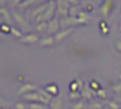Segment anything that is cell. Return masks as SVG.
I'll list each match as a JSON object with an SVG mask.
<instances>
[{
  "label": "cell",
  "mask_w": 121,
  "mask_h": 109,
  "mask_svg": "<svg viewBox=\"0 0 121 109\" xmlns=\"http://www.w3.org/2000/svg\"><path fill=\"white\" fill-rule=\"evenodd\" d=\"M57 8V3L56 1H50V5H48V8H47V10H46L43 14H40V16H38V18H37V21H48V20H51L52 18V14H53V12H55V9Z\"/></svg>",
  "instance_id": "obj_1"
},
{
  "label": "cell",
  "mask_w": 121,
  "mask_h": 109,
  "mask_svg": "<svg viewBox=\"0 0 121 109\" xmlns=\"http://www.w3.org/2000/svg\"><path fill=\"white\" fill-rule=\"evenodd\" d=\"M12 33H13L14 35H17V36H20V35H21V34H20V31H17L16 29H12Z\"/></svg>",
  "instance_id": "obj_12"
},
{
  "label": "cell",
  "mask_w": 121,
  "mask_h": 109,
  "mask_svg": "<svg viewBox=\"0 0 121 109\" xmlns=\"http://www.w3.org/2000/svg\"><path fill=\"white\" fill-rule=\"evenodd\" d=\"M117 47H118V48H121V42H118V43H117Z\"/></svg>",
  "instance_id": "obj_16"
},
{
  "label": "cell",
  "mask_w": 121,
  "mask_h": 109,
  "mask_svg": "<svg viewBox=\"0 0 121 109\" xmlns=\"http://www.w3.org/2000/svg\"><path fill=\"white\" fill-rule=\"evenodd\" d=\"M13 17H14V18H16V20H17V21H18V22H20V23H22V25H25V23H26V21H25V20H24V17H20V16H18V14H17V13H13Z\"/></svg>",
  "instance_id": "obj_8"
},
{
  "label": "cell",
  "mask_w": 121,
  "mask_h": 109,
  "mask_svg": "<svg viewBox=\"0 0 121 109\" xmlns=\"http://www.w3.org/2000/svg\"><path fill=\"white\" fill-rule=\"evenodd\" d=\"M69 31H70V30H66V31H64V33H60L57 36H56V40H61L63 38H65V36H66V34H68Z\"/></svg>",
  "instance_id": "obj_9"
},
{
  "label": "cell",
  "mask_w": 121,
  "mask_h": 109,
  "mask_svg": "<svg viewBox=\"0 0 121 109\" xmlns=\"http://www.w3.org/2000/svg\"><path fill=\"white\" fill-rule=\"evenodd\" d=\"M0 13H1V14L4 16V18H5V20L8 21V22H11V14H9V12H8V10H7L4 7L0 8Z\"/></svg>",
  "instance_id": "obj_5"
},
{
  "label": "cell",
  "mask_w": 121,
  "mask_h": 109,
  "mask_svg": "<svg viewBox=\"0 0 121 109\" xmlns=\"http://www.w3.org/2000/svg\"><path fill=\"white\" fill-rule=\"evenodd\" d=\"M57 3V13H60V14H64L66 16L69 13V0H59Z\"/></svg>",
  "instance_id": "obj_3"
},
{
  "label": "cell",
  "mask_w": 121,
  "mask_h": 109,
  "mask_svg": "<svg viewBox=\"0 0 121 109\" xmlns=\"http://www.w3.org/2000/svg\"><path fill=\"white\" fill-rule=\"evenodd\" d=\"M0 3H1V7H4V5H5V3H7V0H0Z\"/></svg>",
  "instance_id": "obj_14"
},
{
  "label": "cell",
  "mask_w": 121,
  "mask_h": 109,
  "mask_svg": "<svg viewBox=\"0 0 121 109\" xmlns=\"http://www.w3.org/2000/svg\"><path fill=\"white\" fill-rule=\"evenodd\" d=\"M91 9H92V7H91V5H89V7L86 8V10H91Z\"/></svg>",
  "instance_id": "obj_15"
},
{
  "label": "cell",
  "mask_w": 121,
  "mask_h": 109,
  "mask_svg": "<svg viewBox=\"0 0 121 109\" xmlns=\"http://www.w3.org/2000/svg\"><path fill=\"white\" fill-rule=\"evenodd\" d=\"M37 40H38V38L35 35H29V36H26V38L24 39L25 43H30V42L33 43V42H37Z\"/></svg>",
  "instance_id": "obj_7"
},
{
  "label": "cell",
  "mask_w": 121,
  "mask_h": 109,
  "mask_svg": "<svg viewBox=\"0 0 121 109\" xmlns=\"http://www.w3.org/2000/svg\"><path fill=\"white\" fill-rule=\"evenodd\" d=\"M25 0H13V5H18V3H24Z\"/></svg>",
  "instance_id": "obj_13"
},
{
  "label": "cell",
  "mask_w": 121,
  "mask_h": 109,
  "mask_svg": "<svg viewBox=\"0 0 121 109\" xmlns=\"http://www.w3.org/2000/svg\"><path fill=\"white\" fill-rule=\"evenodd\" d=\"M47 25H48V23H46V22H43V23H42V25H39V26H38V30H44V29H46V27H47Z\"/></svg>",
  "instance_id": "obj_10"
},
{
  "label": "cell",
  "mask_w": 121,
  "mask_h": 109,
  "mask_svg": "<svg viewBox=\"0 0 121 109\" xmlns=\"http://www.w3.org/2000/svg\"><path fill=\"white\" fill-rule=\"evenodd\" d=\"M113 7H115V1H113V0H104L102 8H100V13H102L104 17H108L111 10L113 9Z\"/></svg>",
  "instance_id": "obj_2"
},
{
  "label": "cell",
  "mask_w": 121,
  "mask_h": 109,
  "mask_svg": "<svg viewBox=\"0 0 121 109\" xmlns=\"http://www.w3.org/2000/svg\"><path fill=\"white\" fill-rule=\"evenodd\" d=\"M52 43V39L51 38H48V39H46V40H43V46H48V44H51Z\"/></svg>",
  "instance_id": "obj_11"
},
{
  "label": "cell",
  "mask_w": 121,
  "mask_h": 109,
  "mask_svg": "<svg viewBox=\"0 0 121 109\" xmlns=\"http://www.w3.org/2000/svg\"><path fill=\"white\" fill-rule=\"evenodd\" d=\"M50 1H52V0H50Z\"/></svg>",
  "instance_id": "obj_18"
},
{
  "label": "cell",
  "mask_w": 121,
  "mask_h": 109,
  "mask_svg": "<svg viewBox=\"0 0 121 109\" xmlns=\"http://www.w3.org/2000/svg\"><path fill=\"white\" fill-rule=\"evenodd\" d=\"M120 30H121V26H120Z\"/></svg>",
  "instance_id": "obj_17"
},
{
  "label": "cell",
  "mask_w": 121,
  "mask_h": 109,
  "mask_svg": "<svg viewBox=\"0 0 121 109\" xmlns=\"http://www.w3.org/2000/svg\"><path fill=\"white\" fill-rule=\"evenodd\" d=\"M79 13H81L79 12V7H74V8H70V9H69V14H70L72 17H73V16L76 17V16H78Z\"/></svg>",
  "instance_id": "obj_6"
},
{
  "label": "cell",
  "mask_w": 121,
  "mask_h": 109,
  "mask_svg": "<svg viewBox=\"0 0 121 109\" xmlns=\"http://www.w3.org/2000/svg\"><path fill=\"white\" fill-rule=\"evenodd\" d=\"M57 27H59V21L57 20H52L51 21V23L48 25V30H52V31H56L57 30Z\"/></svg>",
  "instance_id": "obj_4"
}]
</instances>
